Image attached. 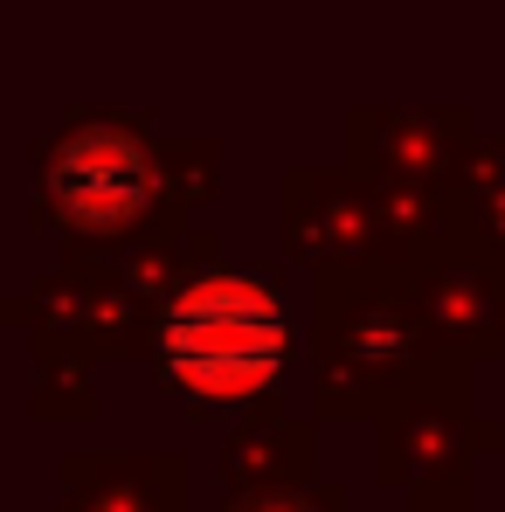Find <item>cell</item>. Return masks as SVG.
Here are the masks:
<instances>
[{
	"mask_svg": "<svg viewBox=\"0 0 505 512\" xmlns=\"http://www.w3.org/2000/svg\"><path fill=\"white\" fill-rule=\"evenodd\" d=\"M291 319L243 270L194 277L160 319V367L194 402H250L284 374Z\"/></svg>",
	"mask_w": 505,
	"mask_h": 512,
	"instance_id": "6da1fadb",
	"label": "cell"
},
{
	"mask_svg": "<svg viewBox=\"0 0 505 512\" xmlns=\"http://www.w3.org/2000/svg\"><path fill=\"white\" fill-rule=\"evenodd\" d=\"M153 194V167L132 132L84 125L49 153V208H63L77 229H125Z\"/></svg>",
	"mask_w": 505,
	"mask_h": 512,
	"instance_id": "7a4b0ae2",
	"label": "cell"
}]
</instances>
